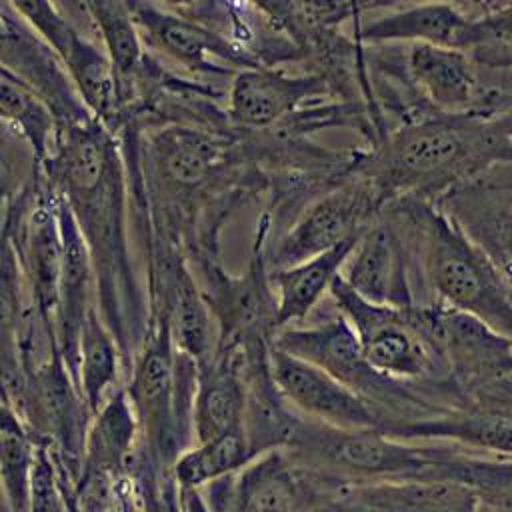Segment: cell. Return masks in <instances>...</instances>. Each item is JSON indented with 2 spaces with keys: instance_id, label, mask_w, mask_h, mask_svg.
<instances>
[{
  "instance_id": "obj_26",
  "label": "cell",
  "mask_w": 512,
  "mask_h": 512,
  "mask_svg": "<svg viewBox=\"0 0 512 512\" xmlns=\"http://www.w3.org/2000/svg\"><path fill=\"white\" fill-rule=\"evenodd\" d=\"M122 346L102 320L96 306L88 312L76 350L74 380L90 416L116 390Z\"/></svg>"
},
{
  "instance_id": "obj_16",
  "label": "cell",
  "mask_w": 512,
  "mask_h": 512,
  "mask_svg": "<svg viewBox=\"0 0 512 512\" xmlns=\"http://www.w3.org/2000/svg\"><path fill=\"white\" fill-rule=\"evenodd\" d=\"M470 18L454 2L426 0L362 16L350 24V38L360 46L434 44L462 50Z\"/></svg>"
},
{
  "instance_id": "obj_9",
  "label": "cell",
  "mask_w": 512,
  "mask_h": 512,
  "mask_svg": "<svg viewBox=\"0 0 512 512\" xmlns=\"http://www.w3.org/2000/svg\"><path fill=\"white\" fill-rule=\"evenodd\" d=\"M128 8L142 44L190 72L232 78L240 70L260 66L238 42L200 20L140 0Z\"/></svg>"
},
{
  "instance_id": "obj_10",
  "label": "cell",
  "mask_w": 512,
  "mask_h": 512,
  "mask_svg": "<svg viewBox=\"0 0 512 512\" xmlns=\"http://www.w3.org/2000/svg\"><path fill=\"white\" fill-rule=\"evenodd\" d=\"M272 346L318 366L368 402H392L402 396L398 386H390L394 380L378 374L366 362L352 326L338 310L320 322L278 330Z\"/></svg>"
},
{
  "instance_id": "obj_21",
  "label": "cell",
  "mask_w": 512,
  "mask_h": 512,
  "mask_svg": "<svg viewBox=\"0 0 512 512\" xmlns=\"http://www.w3.org/2000/svg\"><path fill=\"white\" fill-rule=\"evenodd\" d=\"M138 440L136 412L124 386H118L88 420L76 480L94 474H126Z\"/></svg>"
},
{
  "instance_id": "obj_14",
  "label": "cell",
  "mask_w": 512,
  "mask_h": 512,
  "mask_svg": "<svg viewBox=\"0 0 512 512\" xmlns=\"http://www.w3.org/2000/svg\"><path fill=\"white\" fill-rule=\"evenodd\" d=\"M340 278L370 302L398 308L418 304L412 256L384 210L358 236L340 270Z\"/></svg>"
},
{
  "instance_id": "obj_17",
  "label": "cell",
  "mask_w": 512,
  "mask_h": 512,
  "mask_svg": "<svg viewBox=\"0 0 512 512\" xmlns=\"http://www.w3.org/2000/svg\"><path fill=\"white\" fill-rule=\"evenodd\" d=\"M54 196L62 240V266L56 310V350L60 352L64 364L74 378L78 338L88 312L94 308L92 294L96 292V278L88 246L70 206L58 192Z\"/></svg>"
},
{
  "instance_id": "obj_18",
  "label": "cell",
  "mask_w": 512,
  "mask_h": 512,
  "mask_svg": "<svg viewBox=\"0 0 512 512\" xmlns=\"http://www.w3.org/2000/svg\"><path fill=\"white\" fill-rule=\"evenodd\" d=\"M404 72L416 94L436 112L466 114L480 96V68L464 50L434 44L404 46Z\"/></svg>"
},
{
  "instance_id": "obj_38",
  "label": "cell",
  "mask_w": 512,
  "mask_h": 512,
  "mask_svg": "<svg viewBox=\"0 0 512 512\" xmlns=\"http://www.w3.org/2000/svg\"><path fill=\"white\" fill-rule=\"evenodd\" d=\"M176 512H212V510L200 490L176 488Z\"/></svg>"
},
{
  "instance_id": "obj_12",
  "label": "cell",
  "mask_w": 512,
  "mask_h": 512,
  "mask_svg": "<svg viewBox=\"0 0 512 512\" xmlns=\"http://www.w3.org/2000/svg\"><path fill=\"white\" fill-rule=\"evenodd\" d=\"M322 98H334L324 76L312 70L292 74L282 66H258L230 78L224 112L232 128L260 132Z\"/></svg>"
},
{
  "instance_id": "obj_34",
  "label": "cell",
  "mask_w": 512,
  "mask_h": 512,
  "mask_svg": "<svg viewBox=\"0 0 512 512\" xmlns=\"http://www.w3.org/2000/svg\"><path fill=\"white\" fill-rule=\"evenodd\" d=\"M70 502L72 482L66 478L54 450L44 442H36L28 512H66Z\"/></svg>"
},
{
  "instance_id": "obj_6",
  "label": "cell",
  "mask_w": 512,
  "mask_h": 512,
  "mask_svg": "<svg viewBox=\"0 0 512 512\" xmlns=\"http://www.w3.org/2000/svg\"><path fill=\"white\" fill-rule=\"evenodd\" d=\"M10 402L32 438L54 450L74 486L90 412L56 348L44 360L24 368L20 386Z\"/></svg>"
},
{
  "instance_id": "obj_27",
  "label": "cell",
  "mask_w": 512,
  "mask_h": 512,
  "mask_svg": "<svg viewBox=\"0 0 512 512\" xmlns=\"http://www.w3.org/2000/svg\"><path fill=\"white\" fill-rule=\"evenodd\" d=\"M0 120L18 130L44 162L56 138V124L44 98L14 70H0Z\"/></svg>"
},
{
  "instance_id": "obj_4",
  "label": "cell",
  "mask_w": 512,
  "mask_h": 512,
  "mask_svg": "<svg viewBox=\"0 0 512 512\" xmlns=\"http://www.w3.org/2000/svg\"><path fill=\"white\" fill-rule=\"evenodd\" d=\"M288 446L314 454L344 474L382 482L434 480L444 452L398 440L382 428L340 430L300 420Z\"/></svg>"
},
{
  "instance_id": "obj_30",
  "label": "cell",
  "mask_w": 512,
  "mask_h": 512,
  "mask_svg": "<svg viewBox=\"0 0 512 512\" xmlns=\"http://www.w3.org/2000/svg\"><path fill=\"white\" fill-rule=\"evenodd\" d=\"M88 6L98 22L106 48L104 52L116 72L118 84H122L138 72L144 56L128 0H88Z\"/></svg>"
},
{
  "instance_id": "obj_39",
  "label": "cell",
  "mask_w": 512,
  "mask_h": 512,
  "mask_svg": "<svg viewBox=\"0 0 512 512\" xmlns=\"http://www.w3.org/2000/svg\"><path fill=\"white\" fill-rule=\"evenodd\" d=\"M510 4H512V0H460L462 10L472 18L486 14L490 10L502 8V6H510Z\"/></svg>"
},
{
  "instance_id": "obj_29",
  "label": "cell",
  "mask_w": 512,
  "mask_h": 512,
  "mask_svg": "<svg viewBox=\"0 0 512 512\" xmlns=\"http://www.w3.org/2000/svg\"><path fill=\"white\" fill-rule=\"evenodd\" d=\"M64 66L92 118H110L122 98V92L106 52L82 38Z\"/></svg>"
},
{
  "instance_id": "obj_3",
  "label": "cell",
  "mask_w": 512,
  "mask_h": 512,
  "mask_svg": "<svg viewBox=\"0 0 512 512\" xmlns=\"http://www.w3.org/2000/svg\"><path fill=\"white\" fill-rule=\"evenodd\" d=\"M270 216L262 210L256 222L250 258L240 274H230L218 256H194L200 290L216 328V348L254 350L270 346L276 326V296L270 284L266 244Z\"/></svg>"
},
{
  "instance_id": "obj_23",
  "label": "cell",
  "mask_w": 512,
  "mask_h": 512,
  "mask_svg": "<svg viewBox=\"0 0 512 512\" xmlns=\"http://www.w3.org/2000/svg\"><path fill=\"white\" fill-rule=\"evenodd\" d=\"M382 430L406 442L440 440L486 452L488 456L512 458V416L502 412H458L436 418L398 422Z\"/></svg>"
},
{
  "instance_id": "obj_40",
  "label": "cell",
  "mask_w": 512,
  "mask_h": 512,
  "mask_svg": "<svg viewBox=\"0 0 512 512\" xmlns=\"http://www.w3.org/2000/svg\"><path fill=\"white\" fill-rule=\"evenodd\" d=\"M160 4H164L166 8H174L176 12L180 14H186V16H192L198 8H202L204 4L212 2V0H156Z\"/></svg>"
},
{
  "instance_id": "obj_36",
  "label": "cell",
  "mask_w": 512,
  "mask_h": 512,
  "mask_svg": "<svg viewBox=\"0 0 512 512\" xmlns=\"http://www.w3.org/2000/svg\"><path fill=\"white\" fill-rule=\"evenodd\" d=\"M244 2L252 4L258 12H262L276 28H280L288 36L292 26V16H294L292 0H244Z\"/></svg>"
},
{
  "instance_id": "obj_28",
  "label": "cell",
  "mask_w": 512,
  "mask_h": 512,
  "mask_svg": "<svg viewBox=\"0 0 512 512\" xmlns=\"http://www.w3.org/2000/svg\"><path fill=\"white\" fill-rule=\"evenodd\" d=\"M436 480L458 482L470 488L482 508L512 512V458L466 456L444 450Z\"/></svg>"
},
{
  "instance_id": "obj_8",
  "label": "cell",
  "mask_w": 512,
  "mask_h": 512,
  "mask_svg": "<svg viewBox=\"0 0 512 512\" xmlns=\"http://www.w3.org/2000/svg\"><path fill=\"white\" fill-rule=\"evenodd\" d=\"M412 316L438 362L458 380H492L512 372V338L480 318L434 300L414 304Z\"/></svg>"
},
{
  "instance_id": "obj_24",
  "label": "cell",
  "mask_w": 512,
  "mask_h": 512,
  "mask_svg": "<svg viewBox=\"0 0 512 512\" xmlns=\"http://www.w3.org/2000/svg\"><path fill=\"white\" fill-rule=\"evenodd\" d=\"M256 456L244 422L210 440L186 446L174 458L170 474L176 488L202 490L212 482L236 474Z\"/></svg>"
},
{
  "instance_id": "obj_19",
  "label": "cell",
  "mask_w": 512,
  "mask_h": 512,
  "mask_svg": "<svg viewBox=\"0 0 512 512\" xmlns=\"http://www.w3.org/2000/svg\"><path fill=\"white\" fill-rule=\"evenodd\" d=\"M200 492L212 512H300V484L280 450H268L236 474Z\"/></svg>"
},
{
  "instance_id": "obj_15",
  "label": "cell",
  "mask_w": 512,
  "mask_h": 512,
  "mask_svg": "<svg viewBox=\"0 0 512 512\" xmlns=\"http://www.w3.org/2000/svg\"><path fill=\"white\" fill-rule=\"evenodd\" d=\"M20 222L16 248L22 280L28 286L30 308L56 348V310L62 266V240L56 216V196H36Z\"/></svg>"
},
{
  "instance_id": "obj_25",
  "label": "cell",
  "mask_w": 512,
  "mask_h": 512,
  "mask_svg": "<svg viewBox=\"0 0 512 512\" xmlns=\"http://www.w3.org/2000/svg\"><path fill=\"white\" fill-rule=\"evenodd\" d=\"M18 256L0 234V388L10 402L24 372V306Z\"/></svg>"
},
{
  "instance_id": "obj_32",
  "label": "cell",
  "mask_w": 512,
  "mask_h": 512,
  "mask_svg": "<svg viewBox=\"0 0 512 512\" xmlns=\"http://www.w3.org/2000/svg\"><path fill=\"white\" fill-rule=\"evenodd\" d=\"M38 164L30 142L0 120V210L26 194Z\"/></svg>"
},
{
  "instance_id": "obj_41",
  "label": "cell",
  "mask_w": 512,
  "mask_h": 512,
  "mask_svg": "<svg viewBox=\"0 0 512 512\" xmlns=\"http://www.w3.org/2000/svg\"><path fill=\"white\" fill-rule=\"evenodd\" d=\"M8 30H10V26H8V20H6L4 12L0 10V36H2V34H6Z\"/></svg>"
},
{
  "instance_id": "obj_7",
  "label": "cell",
  "mask_w": 512,
  "mask_h": 512,
  "mask_svg": "<svg viewBox=\"0 0 512 512\" xmlns=\"http://www.w3.org/2000/svg\"><path fill=\"white\" fill-rule=\"evenodd\" d=\"M328 298L352 326L366 362L390 380L418 378L434 370L436 354L418 330L412 306L376 304L356 294L340 276Z\"/></svg>"
},
{
  "instance_id": "obj_5",
  "label": "cell",
  "mask_w": 512,
  "mask_h": 512,
  "mask_svg": "<svg viewBox=\"0 0 512 512\" xmlns=\"http://www.w3.org/2000/svg\"><path fill=\"white\" fill-rule=\"evenodd\" d=\"M384 206L386 202L372 180L352 170L340 184L306 204L288 228L268 240V270L298 264L360 236Z\"/></svg>"
},
{
  "instance_id": "obj_2",
  "label": "cell",
  "mask_w": 512,
  "mask_h": 512,
  "mask_svg": "<svg viewBox=\"0 0 512 512\" xmlns=\"http://www.w3.org/2000/svg\"><path fill=\"white\" fill-rule=\"evenodd\" d=\"M384 214L412 256L416 282L440 302L468 312L512 338V292L482 250L432 200L402 196Z\"/></svg>"
},
{
  "instance_id": "obj_37",
  "label": "cell",
  "mask_w": 512,
  "mask_h": 512,
  "mask_svg": "<svg viewBox=\"0 0 512 512\" xmlns=\"http://www.w3.org/2000/svg\"><path fill=\"white\" fill-rule=\"evenodd\" d=\"M0 436H32L12 402L0 398Z\"/></svg>"
},
{
  "instance_id": "obj_22",
  "label": "cell",
  "mask_w": 512,
  "mask_h": 512,
  "mask_svg": "<svg viewBox=\"0 0 512 512\" xmlns=\"http://www.w3.org/2000/svg\"><path fill=\"white\" fill-rule=\"evenodd\" d=\"M356 242L358 236L298 264L270 270V284L276 296L278 330L302 324L318 308V304L328 296L332 282L340 276V270Z\"/></svg>"
},
{
  "instance_id": "obj_35",
  "label": "cell",
  "mask_w": 512,
  "mask_h": 512,
  "mask_svg": "<svg viewBox=\"0 0 512 512\" xmlns=\"http://www.w3.org/2000/svg\"><path fill=\"white\" fill-rule=\"evenodd\" d=\"M10 4L64 64L82 36L72 28L56 4L52 0H10Z\"/></svg>"
},
{
  "instance_id": "obj_13",
  "label": "cell",
  "mask_w": 512,
  "mask_h": 512,
  "mask_svg": "<svg viewBox=\"0 0 512 512\" xmlns=\"http://www.w3.org/2000/svg\"><path fill=\"white\" fill-rule=\"evenodd\" d=\"M436 204L482 250L512 292V174L494 168L452 188Z\"/></svg>"
},
{
  "instance_id": "obj_11",
  "label": "cell",
  "mask_w": 512,
  "mask_h": 512,
  "mask_svg": "<svg viewBox=\"0 0 512 512\" xmlns=\"http://www.w3.org/2000/svg\"><path fill=\"white\" fill-rule=\"evenodd\" d=\"M268 370L282 400L312 422L340 430L382 428L366 398L318 366L270 346Z\"/></svg>"
},
{
  "instance_id": "obj_20",
  "label": "cell",
  "mask_w": 512,
  "mask_h": 512,
  "mask_svg": "<svg viewBox=\"0 0 512 512\" xmlns=\"http://www.w3.org/2000/svg\"><path fill=\"white\" fill-rule=\"evenodd\" d=\"M246 404V352L242 348H214V354L198 364L192 400V440L204 442L244 424Z\"/></svg>"
},
{
  "instance_id": "obj_31",
  "label": "cell",
  "mask_w": 512,
  "mask_h": 512,
  "mask_svg": "<svg viewBox=\"0 0 512 512\" xmlns=\"http://www.w3.org/2000/svg\"><path fill=\"white\" fill-rule=\"evenodd\" d=\"M462 50L478 66L512 68V4L470 18Z\"/></svg>"
},
{
  "instance_id": "obj_33",
  "label": "cell",
  "mask_w": 512,
  "mask_h": 512,
  "mask_svg": "<svg viewBox=\"0 0 512 512\" xmlns=\"http://www.w3.org/2000/svg\"><path fill=\"white\" fill-rule=\"evenodd\" d=\"M34 454L32 436H0V486L10 512H28Z\"/></svg>"
},
{
  "instance_id": "obj_1",
  "label": "cell",
  "mask_w": 512,
  "mask_h": 512,
  "mask_svg": "<svg viewBox=\"0 0 512 512\" xmlns=\"http://www.w3.org/2000/svg\"><path fill=\"white\" fill-rule=\"evenodd\" d=\"M44 162L88 246L100 316L122 346L126 326L140 322V294L128 258L120 154L104 126L90 116L58 130Z\"/></svg>"
}]
</instances>
